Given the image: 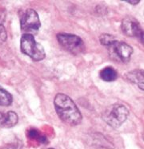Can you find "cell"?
I'll return each instance as SVG.
<instances>
[{
    "label": "cell",
    "mask_w": 144,
    "mask_h": 149,
    "mask_svg": "<svg viewBox=\"0 0 144 149\" xmlns=\"http://www.w3.org/2000/svg\"><path fill=\"white\" fill-rule=\"evenodd\" d=\"M54 106L59 119L66 125L75 126L82 121L81 112L67 95L58 93L54 99Z\"/></svg>",
    "instance_id": "1"
},
{
    "label": "cell",
    "mask_w": 144,
    "mask_h": 149,
    "mask_svg": "<svg viewBox=\"0 0 144 149\" xmlns=\"http://www.w3.org/2000/svg\"><path fill=\"white\" fill-rule=\"evenodd\" d=\"M129 116L128 109L121 104H114L106 108L102 118L111 128H118L126 121Z\"/></svg>",
    "instance_id": "2"
},
{
    "label": "cell",
    "mask_w": 144,
    "mask_h": 149,
    "mask_svg": "<svg viewBox=\"0 0 144 149\" xmlns=\"http://www.w3.org/2000/svg\"><path fill=\"white\" fill-rule=\"evenodd\" d=\"M22 52L35 61L43 60L46 57L44 48L38 43L33 35L22 34L20 41Z\"/></svg>",
    "instance_id": "3"
},
{
    "label": "cell",
    "mask_w": 144,
    "mask_h": 149,
    "mask_svg": "<svg viewBox=\"0 0 144 149\" xmlns=\"http://www.w3.org/2000/svg\"><path fill=\"white\" fill-rule=\"evenodd\" d=\"M57 40L60 46L73 54H79L85 50V44L80 37L71 33H58Z\"/></svg>",
    "instance_id": "4"
},
{
    "label": "cell",
    "mask_w": 144,
    "mask_h": 149,
    "mask_svg": "<svg viewBox=\"0 0 144 149\" xmlns=\"http://www.w3.org/2000/svg\"><path fill=\"white\" fill-rule=\"evenodd\" d=\"M20 27L23 34H36L40 27L41 22L38 13L33 9H27L22 14L20 19Z\"/></svg>",
    "instance_id": "5"
},
{
    "label": "cell",
    "mask_w": 144,
    "mask_h": 149,
    "mask_svg": "<svg viewBox=\"0 0 144 149\" xmlns=\"http://www.w3.org/2000/svg\"><path fill=\"white\" fill-rule=\"evenodd\" d=\"M110 57L114 60L126 63L130 61L133 54V48L127 43L115 40L112 44L107 46Z\"/></svg>",
    "instance_id": "6"
},
{
    "label": "cell",
    "mask_w": 144,
    "mask_h": 149,
    "mask_svg": "<svg viewBox=\"0 0 144 149\" xmlns=\"http://www.w3.org/2000/svg\"><path fill=\"white\" fill-rule=\"evenodd\" d=\"M121 28L123 33L128 37H135L141 39L143 42V30L140 27V25L135 18H132L131 16H127L124 18L122 21Z\"/></svg>",
    "instance_id": "7"
},
{
    "label": "cell",
    "mask_w": 144,
    "mask_h": 149,
    "mask_svg": "<svg viewBox=\"0 0 144 149\" xmlns=\"http://www.w3.org/2000/svg\"><path fill=\"white\" fill-rule=\"evenodd\" d=\"M18 116L15 112L9 111L6 113H0V127L10 128L17 125Z\"/></svg>",
    "instance_id": "8"
},
{
    "label": "cell",
    "mask_w": 144,
    "mask_h": 149,
    "mask_svg": "<svg viewBox=\"0 0 144 149\" xmlns=\"http://www.w3.org/2000/svg\"><path fill=\"white\" fill-rule=\"evenodd\" d=\"M126 78L129 81L133 84H135L138 86V88L143 90V71L142 70H135L131 72H129L125 75Z\"/></svg>",
    "instance_id": "9"
},
{
    "label": "cell",
    "mask_w": 144,
    "mask_h": 149,
    "mask_svg": "<svg viewBox=\"0 0 144 149\" xmlns=\"http://www.w3.org/2000/svg\"><path fill=\"white\" fill-rule=\"evenodd\" d=\"M118 72L113 67L107 66L103 68L99 72V77L103 81L107 82H112L118 78Z\"/></svg>",
    "instance_id": "10"
},
{
    "label": "cell",
    "mask_w": 144,
    "mask_h": 149,
    "mask_svg": "<svg viewBox=\"0 0 144 149\" xmlns=\"http://www.w3.org/2000/svg\"><path fill=\"white\" fill-rule=\"evenodd\" d=\"M12 101L13 98L11 94L0 86V105L9 106L12 104Z\"/></svg>",
    "instance_id": "11"
},
{
    "label": "cell",
    "mask_w": 144,
    "mask_h": 149,
    "mask_svg": "<svg viewBox=\"0 0 144 149\" xmlns=\"http://www.w3.org/2000/svg\"><path fill=\"white\" fill-rule=\"evenodd\" d=\"M115 38L113 36V35H111V34H108V33H103V34H102L99 37V42L101 43L103 46H109L110 44H112V43L115 41Z\"/></svg>",
    "instance_id": "12"
},
{
    "label": "cell",
    "mask_w": 144,
    "mask_h": 149,
    "mask_svg": "<svg viewBox=\"0 0 144 149\" xmlns=\"http://www.w3.org/2000/svg\"><path fill=\"white\" fill-rule=\"evenodd\" d=\"M6 38H7V33H6V29L2 24V22H0V45L6 42Z\"/></svg>",
    "instance_id": "13"
},
{
    "label": "cell",
    "mask_w": 144,
    "mask_h": 149,
    "mask_svg": "<svg viewBox=\"0 0 144 149\" xmlns=\"http://www.w3.org/2000/svg\"><path fill=\"white\" fill-rule=\"evenodd\" d=\"M1 149H16V147L13 143H9V144H6L4 147H3Z\"/></svg>",
    "instance_id": "14"
},
{
    "label": "cell",
    "mask_w": 144,
    "mask_h": 149,
    "mask_svg": "<svg viewBox=\"0 0 144 149\" xmlns=\"http://www.w3.org/2000/svg\"><path fill=\"white\" fill-rule=\"evenodd\" d=\"M130 4H131V5H136V4H138L139 3V0H136V1H128L127 2Z\"/></svg>",
    "instance_id": "15"
},
{
    "label": "cell",
    "mask_w": 144,
    "mask_h": 149,
    "mask_svg": "<svg viewBox=\"0 0 144 149\" xmlns=\"http://www.w3.org/2000/svg\"><path fill=\"white\" fill-rule=\"evenodd\" d=\"M48 149H54V148H48Z\"/></svg>",
    "instance_id": "16"
}]
</instances>
